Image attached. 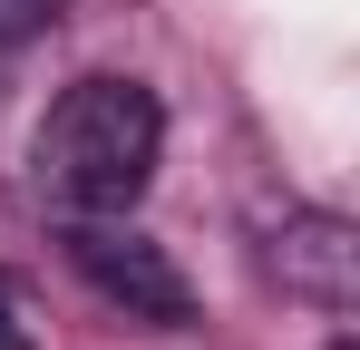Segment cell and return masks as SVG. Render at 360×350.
<instances>
[{"label": "cell", "mask_w": 360, "mask_h": 350, "mask_svg": "<svg viewBox=\"0 0 360 350\" xmlns=\"http://www.w3.org/2000/svg\"><path fill=\"white\" fill-rule=\"evenodd\" d=\"M59 20V0H0V49H20V39H39Z\"/></svg>", "instance_id": "obj_4"}, {"label": "cell", "mask_w": 360, "mask_h": 350, "mask_svg": "<svg viewBox=\"0 0 360 350\" xmlns=\"http://www.w3.org/2000/svg\"><path fill=\"white\" fill-rule=\"evenodd\" d=\"M68 263H78V283L98 292V302H117L127 321H195V292H185L176 253L156 243V233H136L127 214H68Z\"/></svg>", "instance_id": "obj_2"}, {"label": "cell", "mask_w": 360, "mask_h": 350, "mask_svg": "<svg viewBox=\"0 0 360 350\" xmlns=\"http://www.w3.org/2000/svg\"><path fill=\"white\" fill-rule=\"evenodd\" d=\"M263 273L292 292V302H311V311H351V292H360L351 214H283L273 243H263Z\"/></svg>", "instance_id": "obj_3"}, {"label": "cell", "mask_w": 360, "mask_h": 350, "mask_svg": "<svg viewBox=\"0 0 360 350\" xmlns=\"http://www.w3.org/2000/svg\"><path fill=\"white\" fill-rule=\"evenodd\" d=\"M156 156H166V108L146 78H78L30 146L39 195L59 214H127L156 185Z\"/></svg>", "instance_id": "obj_1"}, {"label": "cell", "mask_w": 360, "mask_h": 350, "mask_svg": "<svg viewBox=\"0 0 360 350\" xmlns=\"http://www.w3.org/2000/svg\"><path fill=\"white\" fill-rule=\"evenodd\" d=\"M0 350H39V331H30V302H20V283L0 273Z\"/></svg>", "instance_id": "obj_5"}]
</instances>
